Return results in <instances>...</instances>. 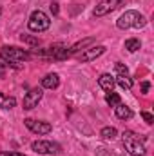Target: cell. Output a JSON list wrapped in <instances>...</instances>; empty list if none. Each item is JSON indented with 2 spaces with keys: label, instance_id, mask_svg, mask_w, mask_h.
Masks as SVG:
<instances>
[{
  "label": "cell",
  "instance_id": "obj_1",
  "mask_svg": "<svg viewBox=\"0 0 154 156\" xmlns=\"http://www.w3.org/2000/svg\"><path fill=\"white\" fill-rule=\"evenodd\" d=\"M145 26H147V18H145L142 13H138V11H125V13L116 20V27L121 29V31L131 29V27H134V29H143Z\"/></svg>",
  "mask_w": 154,
  "mask_h": 156
},
{
  "label": "cell",
  "instance_id": "obj_2",
  "mask_svg": "<svg viewBox=\"0 0 154 156\" xmlns=\"http://www.w3.org/2000/svg\"><path fill=\"white\" fill-rule=\"evenodd\" d=\"M0 55L4 56V60L7 62V66H11L15 69H20V62H26V60L31 58L29 51L20 49V47H15V45H4L0 49Z\"/></svg>",
  "mask_w": 154,
  "mask_h": 156
},
{
  "label": "cell",
  "instance_id": "obj_3",
  "mask_svg": "<svg viewBox=\"0 0 154 156\" xmlns=\"http://www.w3.org/2000/svg\"><path fill=\"white\" fill-rule=\"evenodd\" d=\"M121 140H123V147H125V151H127L131 156H143L145 154L143 140H140V136H138L134 131H123Z\"/></svg>",
  "mask_w": 154,
  "mask_h": 156
},
{
  "label": "cell",
  "instance_id": "obj_4",
  "mask_svg": "<svg viewBox=\"0 0 154 156\" xmlns=\"http://www.w3.org/2000/svg\"><path fill=\"white\" fill-rule=\"evenodd\" d=\"M27 27L33 31V33H44V31H47L49 27H51V20H49V16L44 13V11H33L31 13V16H29V22H27Z\"/></svg>",
  "mask_w": 154,
  "mask_h": 156
},
{
  "label": "cell",
  "instance_id": "obj_5",
  "mask_svg": "<svg viewBox=\"0 0 154 156\" xmlns=\"http://www.w3.org/2000/svg\"><path fill=\"white\" fill-rule=\"evenodd\" d=\"M31 149L38 154H58L62 147L56 142H47V140H37L31 144Z\"/></svg>",
  "mask_w": 154,
  "mask_h": 156
},
{
  "label": "cell",
  "instance_id": "obj_6",
  "mask_svg": "<svg viewBox=\"0 0 154 156\" xmlns=\"http://www.w3.org/2000/svg\"><path fill=\"white\" fill-rule=\"evenodd\" d=\"M24 123H26V127L31 131V133H35V134H49L51 131H53V125L49 123V122H38V120H33V118H26L24 120Z\"/></svg>",
  "mask_w": 154,
  "mask_h": 156
},
{
  "label": "cell",
  "instance_id": "obj_7",
  "mask_svg": "<svg viewBox=\"0 0 154 156\" xmlns=\"http://www.w3.org/2000/svg\"><path fill=\"white\" fill-rule=\"evenodd\" d=\"M42 96H44V91L40 89V87H35V89H31V91H27L26 93V96H24V109L26 111H31V109H35L37 105H38V102L42 100Z\"/></svg>",
  "mask_w": 154,
  "mask_h": 156
},
{
  "label": "cell",
  "instance_id": "obj_8",
  "mask_svg": "<svg viewBox=\"0 0 154 156\" xmlns=\"http://www.w3.org/2000/svg\"><path fill=\"white\" fill-rule=\"evenodd\" d=\"M121 4H123V0H103V2H100V4L94 7V16L109 15V13H113L114 9H118Z\"/></svg>",
  "mask_w": 154,
  "mask_h": 156
},
{
  "label": "cell",
  "instance_id": "obj_9",
  "mask_svg": "<svg viewBox=\"0 0 154 156\" xmlns=\"http://www.w3.org/2000/svg\"><path fill=\"white\" fill-rule=\"evenodd\" d=\"M103 53H105V45H94V47L85 49L78 58H80V62H91V60H96L98 56H102Z\"/></svg>",
  "mask_w": 154,
  "mask_h": 156
},
{
  "label": "cell",
  "instance_id": "obj_10",
  "mask_svg": "<svg viewBox=\"0 0 154 156\" xmlns=\"http://www.w3.org/2000/svg\"><path fill=\"white\" fill-rule=\"evenodd\" d=\"M98 85L103 89V91H113L114 89V85H116V82H114V76L113 75H109V73H103V75H100V78H98Z\"/></svg>",
  "mask_w": 154,
  "mask_h": 156
},
{
  "label": "cell",
  "instance_id": "obj_11",
  "mask_svg": "<svg viewBox=\"0 0 154 156\" xmlns=\"http://www.w3.org/2000/svg\"><path fill=\"white\" fill-rule=\"evenodd\" d=\"M60 85V76L56 73H49L42 78V87L44 89H56Z\"/></svg>",
  "mask_w": 154,
  "mask_h": 156
},
{
  "label": "cell",
  "instance_id": "obj_12",
  "mask_svg": "<svg viewBox=\"0 0 154 156\" xmlns=\"http://www.w3.org/2000/svg\"><path fill=\"white\" fill-rule=\"evenodd\" d=\"M114 82L121 89H132V85H134V82H132V78H131L129 73H116Z\"/></svg>",
  "mask_w": 154,
  "mask_h": 156
},
{
  "label": "cell",
  "instance_id": "obj_13",
  "mask_svg": "<svg viewBox=\"0 0 154 156\" xmlns=\"http://www.w3.org/2000/svg\"><path fill=\"white\" fill-rule=\"evenodd\" d=\"M114 115H116V118H120V120H131V118L134 116L132 109L127 107V105H123V104H118L114 107Z\"/></svg>",
  "mask_w": 154,
  "mask_h": 156
},
{
  "label": "cell",
  "instance_id": "obj_14",
  "mask_svg": "<svg viewBox=\"0 0 154 156\" xmlns=\"http://www.w3.org/2000/svg\"><path fill=\"white\" fill-rule=\"evenodd\" d=\"M16 105V98H13V96H4L2 93H0V107L2 109H13Z\"/></svg>",
  "mask_w": 154,
  "mask_h": 156
},
{
  "label": "cell",
  "instance_id": "obj_15",
  "mask_svg": "<svg viewBox=\"0 0 154 156\" xmlns=\"http://www.w3.org/2000/svg\"><path fill=\"white\" fill-rule=\"evenodd\" d=\"M125 49H127L129 53H136L138 49H142V42H140V38H129V40H125Z\"/></svg>",
  "mask_w": 154,
  "mask_h": 156
},
{
  "label": "cell",
  "instance_id": "obj_16",
  "mask_svg": "<svg viewBox=\"0 0 154 156\" xmlns=\"http://www.w3.org/2000/svg\"><path fill=\"white\" fill-rule=\"evenodd\" d=\"M105 102H107V105L116 107L118 104H121V98H120V94H118V93H114V91H109V93L105 94Z\"/></svg>",
  "mask_w": 154,
  "mask_h": 156
},
{
  "label": "cell",
  "instance_id": "obj_17",
  "mask_svg": "<svg viewBox=\"0 0 154 156\" xmlns=\"http://www.w3.org/2000/svg\"><path fill=\"white\" fill-rule=\"evenodd\" d=\"M93 40H94V38H85V40H82V42H78V44H75V45H71V47L67 49V58H69V56H73V55H75L76 51H80L82 47H85L87 44H91Z\"/></svg>",
  "mask_w": 154,
  "mask_h": 156
},
{
  "label": "cell",
  "instance_id": "obj_18",
  "mask_svg": "<svg viewBox=\"0 0 154 156\" xmlns=\"http://www.w3.org/2000/svg\"><path fill=\"white\" fill-rule=\"evenodd\" d=\"M100 136H102L103 140H114L116 136H118V131H116L114 127H103V129L100 131Z\"/></svg>",
  "mask_w": 154,
  "mask_h": 156
},
{
  "label": "cell",
  "instance_id": "obj_19",
  "mask_svg": "<svg viewBox=\"0 0 154 156\" xmlns=\"http://www.w3.org/2000/svg\"><path fill=\"white\" fill-rule=\"evenodd\" d=\"M20 40H22L24 44L31 45V47H38L40 45V40L37 38V37H31V35H20Z\"/></svg>",
  "mask_w": 154,
  "mask_h": 156
},
{
  "label": "cell",
  "instance_id": "obj_20",
  "mask_svg": "<svg viewBox=\"0 0 154 156\" xmlns=\"http://www.w3.org/2000/svg\"><path fill=\"white\" fill-rule=\"evenodd\" d=\"M142 118H143L149 125H152V123H154V116L151 115V113H147V111H142Z\"/></svg>",
  "mask_w": 154,
  "mask_h": 156
},
{
  "label": "cell",
  "instance_id": "obj_21",
  "mask_svg": "<svg viewBox=\"0 0 154 156\" xmlns=\"http://www.w3.org/2000/svg\"><path fill=\"white\" fill-rule=\"evenodd\" d=\"M49 7H51V13H53V15H58V13H60V7H58V4H56V2H51V5H49Z\"/></svg>",
  "mask_w": 154,
  "mask_h": 156
},
{
  "label": "cell",
  "instance_id": "obj_22",
  "mask_svg": "<svg viewBox=\"0 0 154 156\" xmlns=\"http://www.w3.org/2000/svg\"><path fill=\"white\" fill-rule=\"evenodd\" d=\"M149 89H151V83H149V82H142V93H143V94H147V93H149Z\"/></svg>",
  "mask_w": 154,
  "mask_h": 156
},
{
  "label": "cell",
  "instance_id": "obj_23",
  "mask_svg": "<svg viewBox=\"0 0 154 156\" xmlns=\"http://www.w3.org/2000/svg\"><path fill=\"white\" fill-rule=\"evenodd\" d=\"M7 156H26V154H22V153H7Z\"/></svg>",
  "mask_w": 154,
  "mask_h": 156
},
{
  "label": "cell",
  "instance_id": "obj_24",
  "mask_svg": "<svg viewBox=\"0 0 154 156\" xmlns=\"http://www.w3.org/2000/svg\"><path fill=\"white\" fill-rule=\"evenodd\" d=\"M0 156H7V153H5V151H2V153H0Z\"/></svg>",
  "mask_w": 154,
  "mask_h": 156
},
{
  "label": "cell",
  "instance_id": "obj_25",
  "mask_svg": "<svg viewBox=\"0 0 154 156\" xmlns=\"http://www.w3.org/2000/svg\"><path fill=\"white\" fill-rule=\"evenodd\" d=\"M0 15H2V9H0Z\"/></svg>",
  "mask_w": 154,
  "mask_h": 156
}]
</instances>
